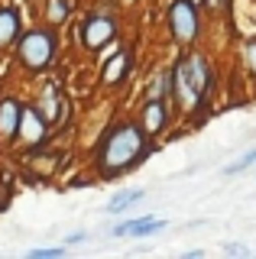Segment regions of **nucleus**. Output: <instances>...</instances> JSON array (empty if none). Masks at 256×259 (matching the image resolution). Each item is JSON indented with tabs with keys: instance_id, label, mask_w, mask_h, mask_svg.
<instances>
[{
	"instance_id": "1",
	"label": "nucleus",
	"mask_w": 256,
	"mask_h": 259,
	"mask_svg": "<svg viewBox=\"0 0 256 259\" xmlns=\"http://www.w3.org/2000/svg\"><path fill=\"white\" fill-rule=\"evenodd\" d=\"M146 136L149 133L143 126H133V123L117 126L114 133L104 140L101 152H98V172H101V178H117V175L130 172L133 165H140L143 156L149 152Z\"/></svg>"
},
{
	"instance_id": "2",
	"label": "nucleus",
	"mask_w": 256,
	"mask_h": 259,
	"mask_svg": "<svg viewBox=\"0 0 256 259\" xmlns=\"http://www.w3.org/2000/svg\"><path fill=\"white\" fill-rule=\"evenodd\" d=\"M172 91L179 97V107L185 113H195L207 104V97L214 94V68L204 55L191 52L182 55L179 65L172 71Z\"/></svg>"
},
{
	"instance_id": "3",
	"label": "nucleus",
	"mask_w": 256,
	"mask_h": 259,
	"mask_svg": "<svg viewBox=\"0 0 256 259\" xmlns=\"http://www.w3.org/2000/svg\"><path fill=\"white\" fill-rule=\"evenodd\" d=\"M55 55H59V39H55L52 29H29L26 36H20L17 59H20L23 68L39 71V68H46Z\"/></svg>"
},
{
	"instance_id": "4",
	"label": "nucleus",
	"mask_w": 256,
	"mask_h": 259,
	"mask_svg": "<svg viewBox=\"0 0 256 259\" xmlns=\"http://www.w3.org/2000/svg\"><path fill=\"white\" fill-rule=\"evenodd\" d=\"M169 29L175 36V42L188 46L198 39V10L191 0H172L169 7Z\"/></svg>"
},
{
	"instance_id": "5",
	"label": "nucleus",
	"mask_w": 256,
	"mask_h": 259,
	"mask_svg": "<svg viewBox=\"0 0 256 259\" xmlns=\"http://www.w3.org/2000/svg\"><path fill=\"white\" fill-rule=\"evenodd\" d=\"M81 42L84 49H91V52H98V49H104L110 42V39L117 36V20L114 16H107V13H91L84 20V26H81Z\"/></svg>"
},
{
	"instance_id": "6",
	"label": "nucleus",
	"mask_w": 256,
	"mask_h": 259,
	"mask_svg": "<svg viewBox=\"0 0 256 259\" xmlns=\"http://www.w3.org/2000/svg\"><path fill=\"white\" fill-rule=\"evenodd\" d=\"M46 123H49V120L42 117V113H39L36 107H23V113H20V140L26 143V146H42L46 143Z\"/></svg>"
},
{
	"instance_id": "7",
	"label": "nucleus",
	"mask_w": 256,
	"mask_h": 259,
	"mask_svg": "<svg viewBox=\"0 0 256 259\" xmlns=\"http://www.w3.org/2000/svg\"><path fill=\"white\" fill-rule=\"evenodd\" d=\"M169 123V107H165V97H146V107H143V130L149 136L162 133Z\"/></svg>"
},
{
	"instance_id": "8",
	"label": "nucleus",
	"mask_w": 256,
	"mask_h": 259,
	"mask_svg": "<svg viewBox=\"0 0 256 259\" xmlns=\"http://www.w3.org/2000/svg\"><path fill=\"white\" fill-rule=\"evenodd\" d=\"M20 113H23V107L13 97L0 101V140H13L20 133Z\"/></svg>"
},
{
	"instance_id": "9",
	"label": "nucleus",
	"mask_w": 256,
	"mask_h": 259,
	"mask_svg": "<svg viewBox=\"0 0 256 259\" xmlns=\"http://www.w3.org/2000/svg\"><path fill=\"white\" fill-rule=\"evenodd\" d=\"M165 230V221H156V217H133V221H123L114 227V237H123V233H133V237H149V233Z\"/></svg>"
},
{
	"instance_id": "10",
	"label": "nucleus",
	"mask_w": 256,
	"mask_h": 259,
	"mask_svg": "<svg viewBox=\"0 0 256 259\" xmlns=\"http://www.w3.org/2000/svg\"><path fill=\"white\" fill-rule=\"evenodd\" d=\"M126 71H130V52L120 49L117 55L107 59V65H104V71H101V81L104 84H120V81L126 78Z\"/></svg>"
},
{
	"instance_id": "11",
	"label": "nucleus",
	"mask_w": 256,
	"mask_h": 259,
	"mask_svg": "<svg viewBox=\"0 0 256 259\" xmlns=\"http://www.w3.org/2000/svg\"><path fill=\"white\" fill-rule=\"evenodd\" d=\"M62 110H65V101L59 97L55 84H49V88L42 91V101H39V113H42L49 123H55V120H62Z\"/></svg>"
},
{
	"instance_id": "12",
	"label": "nucleus",
	"mask_w": 256,
	"mask_h": 259,
	"mask_svg": "<svg viewBox=\"0 0 256 259\" xmlns=\"http://www.w3.org/2000/svg\"><path fill=\"white\" fill-rule=\"evenodd\" d=\"M17 36H20V13L13 7H4L0 10V49L10 46Z\"/></svg>"
},
{
	"instance_id": "13",
	"label": "nucleus",
	"mask_w": 256,
	"mask_h": 259,
	"mask_svg": "<svg viewBox=\"0 0 256 259\" xmlns=\"http://www.w3.org/2000/svg\"><path fill=\"white\" fill-rule=\"evenodd\" d=\"M146 198V191L143 188H126V191H117L114 198L107 201V214H123L126 207H133L137 201H143Z\"/></svg>"
},
{
	"instance_id": "14",
	"label": "nucleus",
	"mask_w": 256,
	"mask_h": 259,
	"mask_svg": "<svg viewBox=\"0 0 256 259\" xmlns=\"http://www.w3.org/2000/svg\"><path fill=\"white\" fill-rule=\"evenodd\" d=\"M169 91H172V75L169 71H156L149 88H146V97H165Z\"/></svg>"
},
{
	"instance_id": "15",
	"label": "nucleus",
	"mask_w": 256,
	"mask_h": 259,
	"mask_svg": "<svg viewBox=\"0 0 256 259\" xmlns=\"http://www.w3.org/2000/svg\"><path fill=\"white\" fill-rule=\"evenodd\" d=\"M253 162H256V149H250V152H246V156L240 159V162H230V165L224 168V175H240V172H246V168H250Z\"/></svg>"
},
{
	"instance_id": "16",
	"label": "nucleus",
	"mask_w": 256,
	"mask_h": 259,
	"mask_svg": "<svg viewBox=\"0 0 256 259\" xmlns=\"http://www.w3.org/2000/svg\"><path fill=\"white\" fill-rule=\"evenodd\" d=\"M68 16V0H49V23H62Z\"/></svg>"
},
{
	"instance_id": "17",
	"label": "nucleus",
	"mask_w": 256,
	"mask_h": 259,
	"mask_svg": "<svg viewBox=\"0 0 256 259\" xmlns=\"http://www.w3.org/2000/svg\"><path fill=\"white\" fill-rule=\"evenodd\" d=\"M243 62H246V68L256 75V39H250V42L243 46Z\"/></svg>"
},
{
	"instance_id": "18",
	"label": "nucleus",
	"mask_w": 256,
	"mask_h": 259,
	"mask_svg": "<svg viewBox=\"0 0 256 259\" xmlns=\"http://www.w3.org/2000/svg\"><path fill=\"white\" fill-rule=\"evenodd\" d=\"M62 253H65L62 246H49V249H33L29 256H36V259H52V256H62Z\"/></svg>"
},
{
	"instance_id": "19",
	"label": "nucleus",
	"mask_w": 256,
	"mask_h": 259,
	"mask_svg": "<svg viewBox=\"0 0 256 259\" xmlns=\"http://www.w3.org/2000/svg\"><path fill=\"white\" fill-rule=\"evenodd\" d=\"M224 253H227V256H246V246H237V243H227V246H224Z\"/></svg>"
},
{
	"instance_id": "20",
	"label": "nucleus",
	"mask_w": 256,
	"mask_h": 259,
	"mask_svg": "<svg viewBox=\"0 0 256 259\" xmlns=\"http://www.w3.org/2000/svg\"><path fill=\"white\" fill-rule=\"evenodd\" d=\"M84 240H88V233H84V230H78V233H71V237H68L65 243L71 246V243H84Z\"/></svg>"
}]
</instances>
